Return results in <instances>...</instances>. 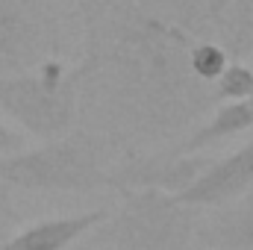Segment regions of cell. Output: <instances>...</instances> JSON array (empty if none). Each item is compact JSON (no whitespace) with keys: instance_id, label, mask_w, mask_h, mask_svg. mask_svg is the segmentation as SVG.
Returning <instances> with one entry per match:
<instances>
[{"instance_id":"7c38bea8","label":"cell","mask_w":253,"mask_h":250,"mask_svg":"<svg viewBox=\"0 0 253 250\" xmlns=\"http://www.w3.org/2000/svg\"><path fill=\"white\" fill-rule=\"evenodd\" d=\"M3 165H6V153H0V180H3Z\"/></svg>"},{"instance_id":"4fadbf2b","label":"cell","mask_w":253,"mask_h":250,"mask_svg":"<svg viewBox=\"0 0 253 250\" xmlns=\"http://www.w3.org/2000/svg\"><path fill=\"white\" fill-rule=\"evenodd\" d=\"M248 203H253V188L248 191Z\"/></svg>"},{"instance_id":"30bf717a","label":"cell","mask_w":253,"mask_h":250,"mask_svg":"<svg viewBox=\"0 0 253 250\" xmlns=\"http://www.w3.org/2000/svg\"><path fill=\"white\" fill-rule=\"evenodd\" d=\"M18 221H21V212H18V206H15L12 188L0 186V245L18 230Z\"/></svg>"},{"instance_id":"52a82bcc","label":"cell","mask_w":253,"mask_h":250,"mask_svg":"<svg viewBox=\"0 0 253 250\" xmlns=\"http://www.w3.org/2000/svg\"><path fill=\"white\" fill-rule=\"evenodd\" d=\"M253 129V94L251 97H242V100H224L203 124L191 132L189 138L174 147L171 153H183V156H191V153H200L212 144H221V141H230L242 132Z\"/></svg>"},{"instance_id":"9c48e42d","label":"cell","mask_w":253,"mask_h":250,"mask_svg":"<svg viewBox=\"0 0 253 250\" xmlns=\"http://www.w3.org/2000/svg\"><path fill=\"white\" fill-rule=\"evenodd\" d=\"M215 94L221 100H242V97H251L253 94V68L242 62H233L224 68V74L218 77L215 83Z\"/></svg>"},{"instance_id":"8fae6325","label":"cell","mask_w":253,"mask_h":250,"mask_svg":"<svg viewBox=\"0 0 253 250\" xmlns=\"http://www.w3.org/2000/svg\"><path fill=\"white\" fill-rule=\"evenodd\" d=\"M21 141H24L21 132H15L12 126L0 118V153H15V150H21Z\"/></svg>"},{"instance_id":"ba28073f","label":"cell","mask_w":253,"mask_h":250,"mask_svg":"<svg viewBox=\"0 0 253 250\" xmlns=\"http://www.w3.org/2000/svg\"><path fill=\"white\" fill-rule=\"evenodd\" d=\"M212 233H215V242L224 248L253 250V203H245V209H236Z\"/></svg>"},{"instance_id":"3957f363","label":"cell","mask_w":253,"mask_h":250,"mask_svg":"<svg viewBox=\"0 0 253 250\" xmlns=\"http://www.w3.org/2000/svg\"><path fill=\"white\" fill-rule=\"evenodd\" d=\"M124 206L106 221L103 245L112 250H189L197 236V209L156 188L121 191Z\"/></svg>"},{"instance_id":"277c9868","label":"cell","mask_w":253,"mask_h":250,"mask_svg":"<svg viewBox=\"0 0 253 250\" xmlns=\"http://www.w3.org/2000/svg\"><path fill=\"white\" fill-rule=\"evenodd\" d=\"M50 24L39 0H0V74H15L50 59Z\"/></svg>"},{"instance_id":"5b68a950","label":"cell","mask_w":253,"mask_h":250,"mask_svg":"<svg viewBox=\"0 0 253 250\" xmlns=\"http://www.w3.org/2000/svg\"><path fill=\"white\" fill-rule=\"evenodd\" d=\"M253 188V141L236 147L227 156L209 159L203 171L191 180L180 194H174L177 203L191 209H221L242 197H248Z\"/></svg>"},{"instance_id":"8992f818","label":"cell","mask_w":253,"mask_h":250,"mask_svg":"<svg viewBox=\"0 0 253 250\" xmlns=\"http://www.w3.org/2000/svg\"><path fill=\"white\" fill-rule=\"evenodd\" d=\"M109 212L103 209H88V212H74V215H59V218H42L36 224L18 227L0 250H68L83 236L94 233Z\"/></svg>"},{"instance_id":"7a4b0ae2","label":"cell","mask_w":253,"mask_h":250,"mask_svg":"<svg viewBox=\"0 0 253 250\" xmlns=\"http://www.w3.org/2000/svg\"><path fill=\"white\" fill-rule=\"evenodd\" d=\"M0 186L44 191V194H85L109 186L100 147L88 135H62L39 141L30 150L6 153Z\"/></svg>"},{"instance_id":"6da1fadb","label":"cell","mask_w":253,"mask_h":250,"mask_svg":"<svg viewBox=\"0 0 253 250\" xmlns=\"http://www.w3.org/2000/svg\"><path fill=\"white\" fill-rule=\"evenodd\" d=\"M83 71L59 59L0 74V118L36 141H53L71 132L80 106Z\"/></svg>"}]
</instances>
